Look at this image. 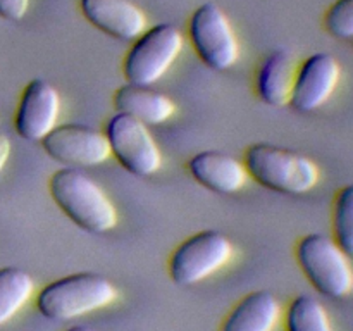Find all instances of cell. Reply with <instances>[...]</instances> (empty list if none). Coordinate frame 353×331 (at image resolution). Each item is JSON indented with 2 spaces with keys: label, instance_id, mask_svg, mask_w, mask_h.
<instances>
[{
  "label": "cell",
  "instance_id": "cell-7",
  "mask_svg": "<svg viewBox=\"0 0 353 331\" xmlns=\"http://www.w3.org/2000/svg\"><path fill=\"white\" fill-rule=\"evenodd\" d=\"M188 34L195 54L212 71H226L236 62L240 45L226 12L217 3L196 7L190 17Z\"/></svg>",
  "mask_w": 353,
  "mask_h": 331
},
{
  "label": "cell",
  "instance_id": "cell-22",
  "mask_svg": "<svg viewBox=\"0 0 353 331\" xmlns=\"http://www.w3.org/2000/svg\"><path fill=\"white\" fill-rule=\"evenodd\" d=\"M9 155H10V141L9 138L0 131V171H2L3 166H6Z\"/></svg>",
  "mask_w": 353,
  "mask_h": 331
},
{
  "label": "cell",
  "instance_id": "cell-15",
  "mask_svg": "<svg viewBox=\"0 0 353 331\" xmlns=\"http://www.w3.org/2000/svg\"><path fill=\"white\" fill-rule=\"evenodd\" d=\"M117 112L128 114L147 126H155L171 119L176 112V106L162 92L141 85L119 86L112 97Z\"/></svg>",
  "mask_w": 353,
  "mask_h": 331
},
{
  "label": "cell",
  "instance_id": "cell-23",
  "mask_svg": "<svg viewBox=\"0 0 353 331\" xmlns=\"http://www.w3.org/2000/svg\"><path fill=\"white\" fill-rule=\"evenodd\" d=\"M65 331H93L88 326H81V324H76V326H69Z\"/></svg>",
  "mask_w": 353,
  "mask_h": 331
},
{
  "label": "cell",
  "instance_id": "cell-19",
  "mask_svg": "<svg viewBox=\"0 0 353 331\" xmlns=\"http://www.w3.org/2000/svg\"><path fill=\"white\" fill-rule=\"evenodd\" d=\"M331 230L333 240L345 254L353 257V183L338 190L334 197Z\"/></svg>",
  "mask_w": 353,
  "mask_h": 331
},
{
  "label": "cell",
  "instance_id": "cell-1",
  "mask_svg": "<svg viewBox=\"0 0 353 331\" xmlns=\"http://www.w3.org/2000/svg\"><path fill=\"white\" fill-rule=\"evenodd\" d=\"M55 205L90 234H103L117 224V212L107 193L78 168L57 169L48 179Z\"/></svg>",
  "mask_w": 353,
  "mask_h": 331
},
{
  "label": "cell",
  "instance_id": "cell-17",
  "mask_svg": "<svg viewBox=\"0 0 353 331\" xmlns=\"http://www.w3.org/2000/svg\"><path fill=\"white\" fill-rule=\"evenodd\" d=\"M33 292L34 281L30 272L21 268L0 269V326L26 305Z\"/></svg>",
  "mask_w": 353,
  "mask_h": 331
},
{
  "label": "cell",
  "instance_id": "cell-18",
  "mask_svg": "<svg viewBox=\"0 0 353 331\" xmlns=\"http://www.w3.org/2000/svg\"><path fill=\"white\" fill-rule=\"evenodd\" d=\"M286 331H333L326 307L312 295L295 297L285 316Z\"/></svg>",
  "mask_w": 353,
  "mask_h": 331
},
{
  "label": "cell",
  "instance_id": "cell-2",
  "mask_svg": "<svg viewBox=\"0 0 353 331\" xmlns=\"http://www.w3.org/2000/svg\"><path fill=\"white\" fill-rule=\"evenodd\" d=\"M116 285L97 272H74L47 283L38 292L37 309L48 321H72L110 305L117 299Z\"/></svg>",
  "mask_w": 353,
  "mask_h": 331
},
{
  "label": "cell",
  "instance_id": "cell-4",
  "mask_svg": "<svg viewBox=\"0 0 353 331\" xmlns=\"http://www.w3.org/2000/svg\"><path fill=\"white\" fill-rule=\"evenodd\" d=\"M296 262L307 281L321 295L340 300L353 290V265L350 255L341 250L333 237L309 233L295 248Z\"/></svg>",
  "mask_w": 353,
  "mask_h": 331
},
{
  "label": "cell",
  "instance_id": "cell-9",
  "mask_svg": "<svg viewBox=\"0 0 353 331\" xmlns=\"http://www.w3.org/2000/svg\"><path fill=\"white\" fill-rule=\"evenodd\" d=\"M40 143L48 157L65 168H93L110 157L103 131L83 124H57Z\"/></svg>",
  "mask_w": 353,
  "mask_h": 331
},
{
  "label": "cell",
  "instance_id": "cell-12",
  "mask_svg": "<svg viewBox=\"0 0 353 331\" xmlns=\"http://www.w3.org/2000/svg\"><path fill=\"white\" fill-rule=\"evenodd\" d=\"M79 10L92 26L114 40L134 41L147 30V16L131 0H79Z\"/></svg>",
  "mask_w": 353,
  "mask_h": 331
},
{
  "label": "cell",
  "instance_id": "cell-16",
  "mask_svg": "<svg viewBox=\"0 0 353 331\" xmlns=\"http://www.w3.org/2000/svg\"><path fill=\"white\" fill-rule=\"evenodd\" d=\"M295 62L286 50H272L265 55L255 74V93L269 107H285L292 95Z\"/></svg>",
  "mask_w": 353,
  "mask_h": 331
},
{
  "label": "cell",
  "instance_id": "cell-20",
  "mask_svg": "<svg viewBox=\"0 0 353 331\" xmlns=\"http://www.w3.org/2000/svg\"><path fill=\"white\" fill-rule=\"evenodd\" d=\"M323 23L336 40H353V0H334L324 12Z\"/></svg>",
  "mask_w": 353,
  "mask_h": 331
},
{
  "label": "cell",
  "instance_id": "cell-5",
  "mask_svg": "<svg viewBox=\"0 0 353 331\" xmlns=\"http://www.w3.org/2000/svg\"><path fill=\"white\" fill-rule=\"evenodd\" d=\"M181 31L172 23H161L147 28L133 41L123 61V74L131 85L150 86L169 71L181 54Z\"/></svg>",
  "mask_w": 353,
  "mask_h": 331
},
{
  "label": "cell",
  "instance_id": "cell-6",
  "mask_svg": "<svg viewBox=\"0 0 353 331\" xmlns=\"http://www.w3.org/2000/svg\"><path fill=\"white\" fill-rule=\"evenodd\" d=\"M233 257V243L216 230L192 234L172 250L168 262L169 278L178 286H192L210 278Z\"/></svg>",
  "mask_w": 353,
  "mask_h": 331
},
{
  "label": "cell",
  "instance_id": "cell-13",
  "mask_svg": "<svg viewBox=\"0 0 353 331\" xmlns=\"http://www.w3.org/2000/svg\"><path fill=\"white\" fill-rule=\"evenodd\" d=\"M186 168L200 186L221 195L240 192L248 181V172L243 162L226 152H199L190 159Z\"/></svg>",
  "mask_w": 353,
  "mask_h": 331
},
{
  "label": "cell",
  "instance_id": "cell-21",
  "mask_svg": "<svg viewBox=\"0 0 353 331\" xmlns=\"http://www.w3.org/2000/svg\"><path fill=\"white\" fill-rule=\"evenodd\" d=\"M30 0H0V17L7 21H21L26 14Z\"/></svg>",
  "mask_w": 353,
  "mask_h": 331
},
{
  "label": "cell",
  "instance_id": "cell-14",
  "mask_svg": "<svg viewBox=\"0 0 353 331\" xmlns=\"http://www.w3.org/2000/svg\"><path fill=\"white\" fill-rule=\"evenodd\" d=\"M279 317V300L268 290H255L234 303L219 331H272Z\"/></svg>",
  "mask_w": 353,
  "mask_h": 331
},
{
  "label": "cell",
  "instance_id": "cell-10",
  "mask_svg": "<svg viewBox=\"0 0 353 331\" xmlns=\"http://www.w3.org/2000/svg\"><path fill=\"white\" fill-rule=\"evenodd\" d=\"M340 79L338 59L327 52H316L296 68L288 103L299 112H314L333 97Z\"/></svg>",
  "mask_w": 353,
  "mask_h": 331
},
{
  "label": "cell",
  "instance_id": "cell-11",
  "mask_svg": "<svg viewBox=\"0 0 353 331\" xmlns=\"http://www.w3.org/2000/svg\"><path fill=\"white\" fill-rule=\"evenodd\" d=\"M61 114V97L47 79L34 78L24 86L14 128L23 140L41 141L55 126Z\"/></svg>",
  "mask_w": 353,
  "mask_h": 331
},
{
  "label": "cell",
  "instance_id": "cell-3",
  "mask_svg": "<svg viewBox=\"0 0 353 331\" xmlns=\"http://www.w3.org/2000/svg\"><path fill=\"white\" fill-rule=\"evenodd\" d=\"M248 178L283 195H303L319 183V168L300 152L272 143H254L245 150Z\"/></svg>",
  "mask_w": 353,
  "mask_h": 331
},
{
  "label": "cell",
  "instance_id": "cell-8",
  "mask_svg": "<svg viewBox=\"0 0 353 331\" xmlns=\"http://www.w3.org/2000/svg\"><path fill=\"white\" fill-rule=\"evenodd\" d=\"M109 141L110 155L134 176H150L162 166V154L148 131L147 124L128 114L116 112L103 130Z\"/></svg>",
  "mask_w": 353,
  "mask_h": 331
}]
</instances>
